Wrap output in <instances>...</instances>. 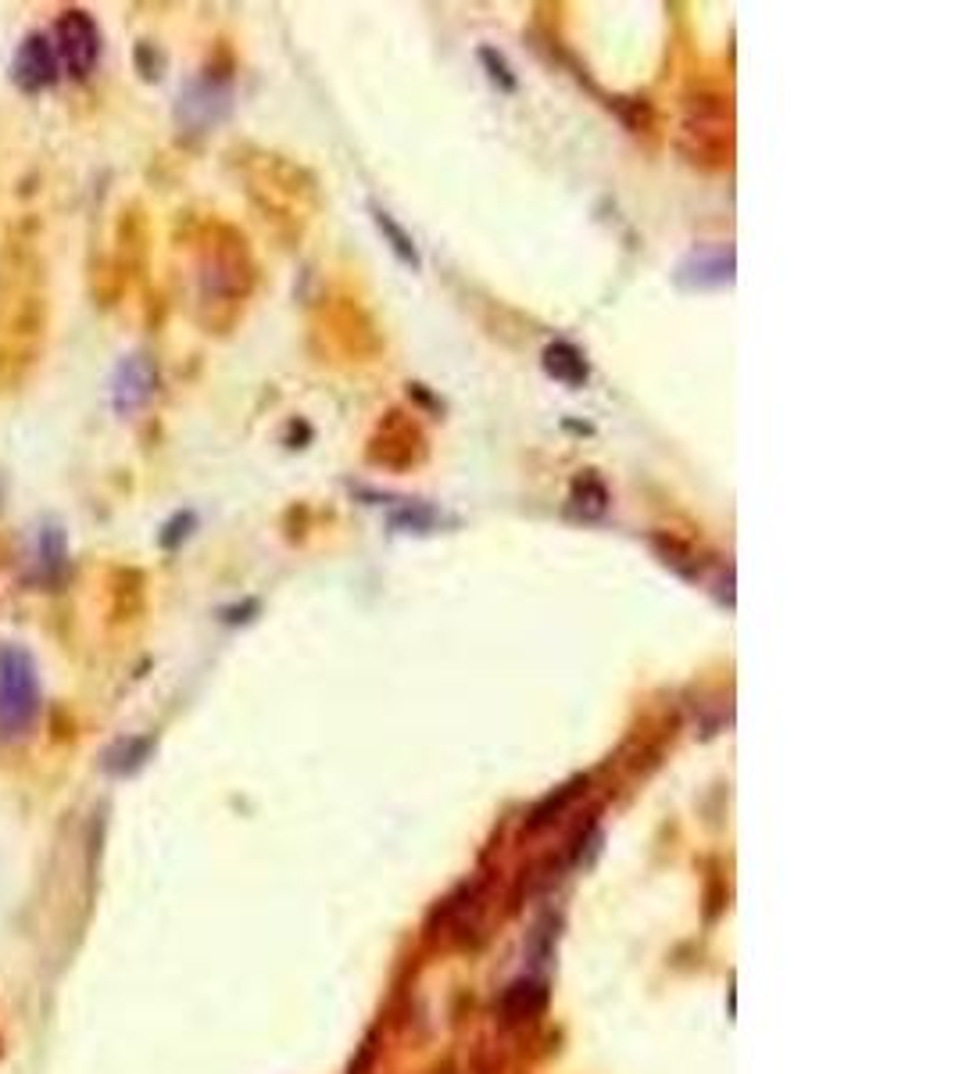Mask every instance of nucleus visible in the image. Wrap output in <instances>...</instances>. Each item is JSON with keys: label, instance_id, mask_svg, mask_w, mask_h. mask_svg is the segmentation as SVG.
Returning <instances> with one entry per match:
<instances>
[{"label": "nucleus", "instance_id": "4", "mask_svg": "<svg viewBox=\"0 0 955 1074\" xmlns=\"http://www.w3.org/2000/svg\"><path fill=\"white\" fill-rule=\"evenodd\" d=\"M11 79L25 93L47 90L58 79V54H54V44H47V36L36 33L19 47L15 61H11Z\"/></svg>", "mask_w": 955, "mask_h": 1074}, {"label": "nucleus", "instance_id": "7", "mask_svg": "<svg viewBox=\"0 0 955 1074\" xmlns=\"http://www.w3.org/2000/svg\"><path fill=\"white\" fill-rule=\"evenodd\" d=\"M541 362H544V373H548L552 380H558V384H566V387H583L587 376H591L583 351L577 344H569V341L548 344V348H544Z\"/></svg>", "mask_w": 955, "mask_h": 1074}, {"label": "nucleus", "instance_id": "6", "mask_svg": "<svg viewBox=\"0 0 955 1074\" xmlns=\"http://www.w3.org/2000/svg\"><path fill=\"white\" fill-rule=\"evenodd\" d=\"M194 108H201V112L194 115L190 126H212V122H218L229 112V83H215V79H197V83H190L186 98L180 104V115L186 118Z\"/></svg>", "mask_w": 955, "mask_h": 1074}, {"label": "nucleus", "instance_id": "9", "mask_svg": "<svg viewBox=\"0 0 955 1074\" xmlns=\"http://www.w3.org/2000/svg\"><path fill=\"white\" fill-rule=\"evenodd\" d=\"M373 223H376L379 234H384V240L390 244V251L398 255V262H401V265H408V269H419V265H422L416 240L405 234L401 223H394V215H390V212H384V208H376V205H373Z\"/></svg>", "mask_w": 955, "mask_h": 1074}, {"label": "nucleus", "instance_id": "1", "mask_svg": "<svg viewBox=\"0 0 955 1074\" xmlns=\"http://www.w3.org/2000/svg\"><path fill=\"white\" fill-rule=\"evenodd\" d=\"M39 691L30 652L0 645V738H19L36 720Z\"/></svg>", "mask_w": 955, "mask_h": 1074}, {"label": "nucleus", "instance_id": "12", "mask_svg": "<svg viewBox=\"0 0 955 1074\" xmlns=\"http://www.w3.org/2000/svg\"><path fill=\"white\" fill-rule=\"evenodd\" d=\"M436 523V512L427 509V506H405L401 512H394V527H401V530H416V534H422V530H430Z\"/></svg>", "mask_w": 955, "mask_h": 1074}, {"label": "nucleus", "instance_id": "3", "mask_svg": "<svg viewBox=\"0 0 955 1074\" xmlns=\"http://www.w3.org/2000/svg\"><path fill=\"white\" fill-rule=\"evenodd\" d=\"M730 280H734V248H730V244H708V248H694L684 262L677 265V283L684 291L727 287Z\"/></svg>", "mask_w": 955, "mask_h": 1074}, {"label": "nucleus", "instance_id": "10", "mask_svg": "<svg viewBox=\"0 0 955 1074\" xmlns=\"http://www.w3.org/2000/svg\"><path fill=\"white\" fill-rule=\"evenodd\" d=\"M541 1003H544V992H541V985H534V982H520V985H512L509 999H504V1014H509L512 1021H515V1017H526V1014H534Z\"/></svg>", "mask_w": 955, "mask_h": 1074}, {"label": "nucleus", "instance_id": "5", "mask_svg": "<svg viewBox=\"0 0 955 1074\" xmlns=\"http://www.w3.org/2000/svg\"><path fill=\"white\" fill-rule=\"evenodd\" d=\"M155 365L147 355H133L129 362H122V370L115 376V405L122 412H133L155 394Z\"/></svg>", "mask_w": 955, "mask_h": 1074}, {"label": "nucleus", "instance_id": "11", "mask_svg": "<svg viewBox=\"0 0 955 1074\" xmlns=\"http://www.w3.org/2000/svg\"><path fill=\"white\" fill-rule=\"evenodd\" d=\"M480 61L487 65V76H490V83H494L498 90L512 93L515 87H520V83H515L512 69H509V61H504V54H498L494 47H480Z\"/></svg>", "mask_w": 955, "mask_h": 1074}, {"label": "nucleus", "instance_id": "8", "mask_svg": "<svg viewBox=\"0 0 955 1074\" xmlns=\"http://www.w3.org/2000/svg\"><path fill=\"white\" fill-rule=\"evenodd\" d=\"M569 501L583 520H598V516H605V509H609V487H605V481H598L594 473H583V477L572 481Z\"/></svg>", "mask_w": 955, "mask_h": 1074}, {"label": "nucleus", "instance_id": "2", "mask_svg": "<svg viewBox=\"0 0 955 1074\" xmlns=\"http://www.w3.org/2000/svg\"><path fill=\"white\" fill-rule=\"evenodd\" d=\"M54 39H58V50L54 54H61L65 69L76 79L93 72V65L101 58V33L87 11H65L58 19V33H54Z\"/></svg>", "mask_w": 955, "mask_h": 1074}]
</instances>
